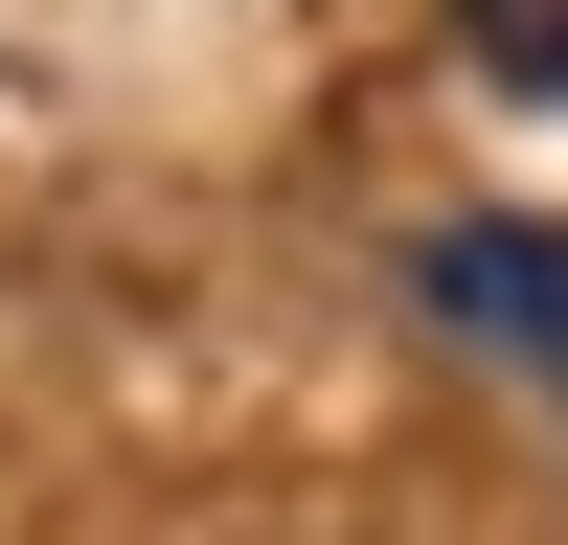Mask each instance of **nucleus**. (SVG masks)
Masks as SVG:
<instances>
[{"mask_svg":"<svg viewBox=\"0 0 568 545\" xmlns=\"http://www.w3.org/2000/svg\"><path fill=\"white\" fill-rule=\"evenodd\" d=\"M409 272H433V318H455V341H500L524 387H568V227H433Z\"/></svg>","mask_w":568,"mask_h":545,"instance_id":"nucleus-1","label":"nucleus"},{"mask_svg":"<svg viewBox=\"0 0 568 545\" xmlns=\"http://www.w3.org/2000/svg\"><path fill=\"white\" fill-rule=\"evenodd\" d=\"M455 45H478L500 91H546V114H568V0H455Z\"/></svg>","mask_w":568,"mask_h":545,"instance_id":"nucleus-2","label":"nucleus"}]
</instances>
